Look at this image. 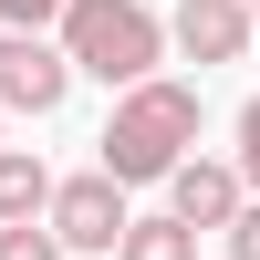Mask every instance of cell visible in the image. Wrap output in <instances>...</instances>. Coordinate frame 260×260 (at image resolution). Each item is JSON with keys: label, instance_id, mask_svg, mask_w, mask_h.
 <instances>
[{"label": "cell", "instance_id": "1", "mask_svg": "<svg viewBox=\"0 0 260 260\" xmlns=\"http://www.w3.org/2000/svg\"><path fill=\"white\" fill-rule=\"evenodd\" d=\"M187 146H198V94L146 73V83H125L115 125H104V177H115V187H156Z\"/></svg>", "mask_w": 260, "mask_h": 260}, {"label": "cell", "instance_id": "2", "mask_svg": "<svg viewBox=\"0 0 260 260\" xmlns=\"http://www.w3.org/2000/svg\"><path fill=\"white\" fill-rule=\"evenodd\" d=\"M52 21H62V62L94 73V83H146L167 52V21L146 0H62Z\"/></svg>", "mask_w": 260, "mask_h": 260}, {"label": "cell", "instance_id": "3", "mask_svg": "<svg viewBox=\"0 0 260 260\" xmlns=\"http://www.w3.org/2000/svg\"><path fill=\"white\" fill-rule=\"evenodd\" d=\"M42 219H52L62 250H115V229H125V187L104 177V167H94V177H52Z\"/></svg>", "mask_w": 260, "mask_h": 260}, {"label": "cell", "instance_id": "4", "mask_svg": "<svg viewBox=\"0 0 260 260\" xmlns=\"http://www.w3.org/2000/svg\"><path fill=\"white\" fill-rule=\"evenodd\" d=\"M62 94H73V62H62V42H42V31H0V104H21V115H52Z\"/></svg>", "mask_w": 260, "mask_h": 260}, {"label": "cell", "instance_id": "5", "mask_svg": "<svg viewBox=\"0 0 260 260\" xmlns=\"http://www.w3.org/2000/svg\"><path fill=\"white\" fill-rule=\"evenodd\" d=\"M156 187H167V219H187V229H229V208H240V167H219V156H177Z\"/></svg>", "mask_w": 260, "mask_h": 260}, {"label": "cell", "instance_id": "6", "mask_svg": "<svg viewBox=\"0 0 260 260\" xmlns=\"http://www.w3.org/2000/svg\"><path fill=\"white\" fill-rule=\"evenodd\" d=\"M167 42H177L187 62H240L250 52V11H240V0H177Z\"/></svg>", "mask_w": 260, "mask_h": 260}, {"label": "cell", "instance_id": "7", "mask_svg": "<svg viewBox=\"0 0 260 260\" xmlns=\"http://www.w3.org/2000/svg\"><path fill=\"white\" fill-rule=\"evenodd\" d=\"M42 198H52V167L31 146H0V219H42Z\"/></svg>", "mask_w": 260, "mask_h": 260}, {"label": "cell", "instance_id": "8", "mask_svg": "<svg viewBox=\"0 0 260 260\" xmlns=\"http://www.w3.org/2000/svg\"><path fill=\"white\" fill-rule=\"evenodd\" d=\"M115 260H198V229L187 219H125L115 229Z\"/></svg>", "mask_w": 260, "mask_h": 260}, {"label": "cell", "instance_id": "9", "mask_svg": "<svg viewBox=\"0 0 260 260\" xmlns=\"http://www.w3.org/2000/svg\"><path fill=\"white\" fill-rule=\"evenodd\" d=\"M0 260H62V240L31 229V219H0Z\"/></svg>", "mask_w": 260, "mask_h": 260}, {"label": "cell", "instance_id": "10", "mask_svg": "<svg viewBox=\"0 0 260 260\" xmlns=\"http://www.w3.org/2000/svg\"><path fill=\"white\" fill-rule=\"evenodd\" d=\"M229 260H260V198L229 208Z\"/></svg>", "mask_w": 260, "mask_h": 260}, {"label": "cell", "instance_id": "11", "mask_svg": "<svg viewBox=\"0 0 260 260\" xmlns=\"http://www.w3.org/2000/svg\"><path fill=\"white\" fill-rule=\"evenodd\" d=\"M240 177H250V187H260V94H250V104H240Z\"/></svg>", "mask_w": 260, "mask_h": 260}, {"label": "cell", "instance_id": "12", "mask_svg": "<svg viewBox=\"0 0 260 260\" xmlns=\"http://www.w3.org/2000/svg\"><path fill=\"white\" fill-rule=\"evenodd\" d=\"M52 11H62V0H0V21H11V31H42Z\"/></svg>", "mask_w": 260, "mask_h": 260}, {"label": "cell", "instance_id": "13", "mask_svg": "<svg viewBox=\"0 0 260 260\" xmlns=\"http://www.w3.org/2000/svg\"><path fill=\"white\" fill-rule=\"evenodd\" d=\"M240 11H250V31H260V0H240Z\"/></svg>", "mask_w": 260, "mask_h": 260}]
</instances>
